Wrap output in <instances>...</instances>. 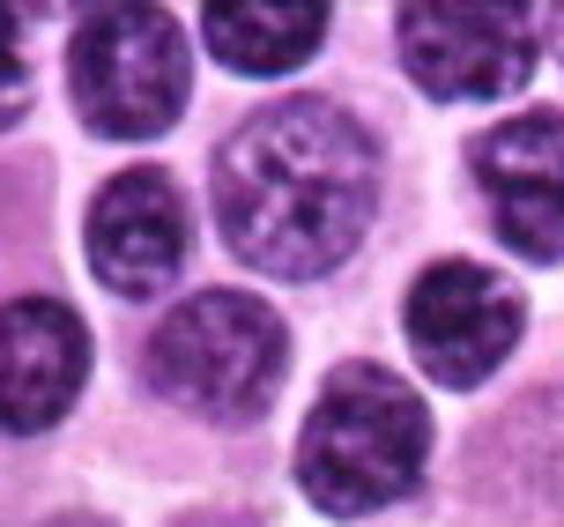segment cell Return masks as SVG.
Returning <instances> with one entry per match:
<instances>
[{
	"label": "cell",
	"instance_id": "cell-1",
	"mask_svg": "<svg viewBox=\"0 0 564 527\" xmlns=\"http://www.w3.org/2000/svg\"><path fill=\"white\" fill-rule=\"evenodd\" d=\"M379 208V149L327 97H282L216 149V230L282 282L341 268Z\"/></svg>",
	"mask_w": 564,
	"mask_h": 527
},
{
	"label": "cell",
	"instance_id": "cell-2",
	"mask_svg": "<svg viewBox=\"0 0 564 527\" xmlns=\"http://www.w3.org/2000/svg\"><path fill=\"white\" fill-rule=\"evenodd\" d=\"M423 461H431V417L416 387H401L379 364H341L297 431V483L319 513L341 520L416 491Z\"/></svg>",
	"mask_w": 564,
	"mask_h": 527
},
{
	"label": "cell",
	"instance_id": "cell-3",
	"mask_svg": "<svg viewBox=\"0 0 564 527\" xmlns=\"http://www.w3.org/2000/svg\"><path fill=\"white\" fill-rule=\"evenodd\" d=\"M282 357H290V334L260 298L200 290L149 334V387L208 423H246L275 401Z\"/></svg>",
	"mask_w": 564,
	"mask_h": 527
},
{
	"label": "cell",
	"instance_id": "cell-4",
	"mask_svg": "<svg viewBox=\"0 0 564 527\" xmlns=\"http://www.w3.org/2000/svg\"><path fill=\"white\" fill-rule=\"evenodd\" d=\"M67 89L89 135L156 141L186 111V30L164 8H97L67 45Z\"/></svg>",
	"mask_w": 564,
	"mask_h": 527
},
{
	"label": "cell",
	"instance_id": "cell-5",
	"mask_svg": "<svg viewBox=\"0 0 564 527\" xmlns=\"http://www.w3.org/2000/svg\"><path fill=\"white\" fill-rule=\"evenodd\" d=\"M542 30L535 8H468V0H423L401 8V60L431 97H512L535 75Z\"/></svg>",
	"mask_w": 564,
	"mask_h": 527
},
{
	"label": "cell",
	"instance_id": "cell-6",
	"mask_svg": "<svg viewBox=\"0 0 564 527\" xmlns=\"http://www.w3.org/2000/svg\"><path fill=\"white\" fill-rule=\"evenodd\" d=\"M512 342H520V290L476 260H438L409 290V349L431 379L476 387L512 357Z\"/></svg>",
	"mask_w": 564,
	"mask_h": 527
},
{
	"label": "cell",
	"instance_id": "cell-7",
	"mask_svg": "<svg viewBox=\"0 0 564 527\" xmlns=\"http://www.w3.org/2000/svg\"><path fill=\"white\" fill-rule=\"evenodd\" d=\"M476 186L490 194V223L512 252L528 260H564V119L528 111L506 119L468 149Z\"/></svg>",
	"mask_w": 564,
	"mask_h": 527
},
{
	"label": "cell",
	"instance_id": "cell-8",
	"mask_svg": "<svg viewBox=\"0 0 564 527\" xmlns=\"http://www.w3.org/2000/svg\"><path fill=\"white\" fill-rule=\"evenodd\" d=\"M89 268L119 298H164L186 268V201L164 171H119L89 201Z\"/></svg>",
	"mask_w": 564,
	"mask_h": 527
},
{
	"label": "cell",
	"instance_id": "cell-9",
	"mask_svg": "<svg viewBox=\"0 0 564 527\" xmlns=\"http://www.w3.org/2000/svg\"><path fill=\"white\" fill-rule=\"evenodd\" d=\"M89 379V334L59 298L0 305V431H53Z\"/></svg>",
	"mask_w": 564,
	"mask_h": 527
},
{
	"label": "cell",
	"instance_id": "cell-10",
	"mask_svg": "<svg viewBox=\"0 0 564 527\" xmlns=\"http://www.w3.org/2000/svg\"><path fill=\"white\" fill-rule=\"evenodd\" d=\"M200 37H208V53L238 67V75H290L297 60L319 53V37H327V8H200Z\"/></svg>",
	"mask_w": 564,
	"mask_h": 527
},
{
	"label": "cell",
	"instance_id": "cell-11",
	"mask_svg": "<svg viewBox=\"0 0 564 527\" xmlns=\"http://www.w3.org/2000/svg\"><path fill=\"white\" fill-rule=\"evenodd\" d=\"M23 97H30V75H23V53H15V23L0 15V127L23 111Z\"/></svg>",
	"mask_w": 564,
	"mask_h": 527
}]
</instances>
